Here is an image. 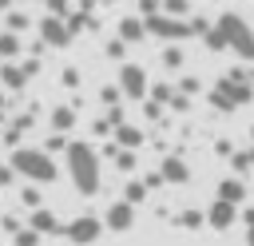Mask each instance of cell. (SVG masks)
<instances>
[{"instance_id":"21","label":"cell","mask_w":254,"mask_h":246,"mask_svg":"<svg viewBox=\"0 0 254 246\" xmlns=\"http://www.w3.org/2000/svg\"><path fill=\"white\" fill-rule=\"evenodd\" d=\"M159 60H163V67H171V71H179V67H183V60H187V56H183V48H179V44H167V48H163V56H159Z\"/></svg>"},{"instance_id":"6","label":"cell","mask_w":254,"mask_h":246,"mask_svg":"<svg viewBox=\"0 0 254 246\" xmlns=\"http://www.w3.org/2000/svg\"><path fill=\"white\" fill-rule=\"evenodd\" d=\"M103 230H107V226H103V218H95V214H75V218L64 226V238H67V242H75V246H91Z\"/></svg>"},{"instance_id":"13","label":"cell","mask_w":254,"mask_h":246,"mask_svg":"<svg viewBox=\"0 0 254 246\" xmlns=\"http://www.w3.org/2000/svg\"><path fill=\"white\" fill-rule=\"evenodd\" d=\"M28 226H32V230H36L40 238H44V234H64V222H60V218H56V214H52L48 206H44V210H32Z\"/></svg>"},{"instance_id":"45","label":"cell","mask_w":254,"mask_h":246,"mask_svg":"<svg viewBox=\"0 0 254 246\" xmlns=\"http://www.w3.org/2000/svg\"><path fill=\"white\" fill-rule=\"evenodd\" d=\"M250 139H254V127H250Z\"/></svg>"},{"instance_id":"17","label":"cell","mask_w":254,"mask_h":246,"mask_svg":"<svg viewBox=\"0 0 254 246\" xmlns=\"http://www.w3.org/2000/svg\"><path fill=\"white\" fill-rule=\"evenodd\" d=\"M234 218H238V210H234L230 202H218V198H214V206L206 210V226H214V230H226Z\"/></svg>"},{"instance_id":"29","label":"cell","mask_w":254,"mask_h":246,"mask_svg":"<svg viewBox=\"0 0 254 246\" xmlns=\"http://www.w3.org/2000/svg\"><path fill=\"white\" fill-rule=\"evenodd\" d=\"M91 131H95V139H107V135H115V123H111L107 115H99V119L91 123Z\"/></svg>"},{"instance_id":"46","label":"cell","mask_w":254,"mask_h":246,"mask_svg":"<svg viewBox=\"0 0 254 246\" xmlns=\"http://www.w3.org/2000/svg\"><path fill=\"white\" fill-rule=\"evenodd\" d=\"M0 135H4V127H0Z\"/></svg>"},{"instance_id":"44","label":"cell","mask_w":254,"mask_h":246,"mask_svg":"<svg viewBox=\"0 0 254 246\" xmlns=\"http://www.w3.org/2000/svg\"><path fill=\"white\" fill-rule=\"evenodd\" d=\"M0 111H4V91H0Z\"/></svg>"},{"instance_id":"36","label":"cell","mask_w":254,"mask_h":246,"mask_svg":"<svg viewBox=\"0 0 254 246\" xmlns=\"http://www.w3.org/2000/svg\"><path fill=\"white\" fill-rule=\"evenodd\" d=\"M123 52H127V44H123V40H107V56H111V60H119Z\"/></svg>"},{"instance_id":"16","label":"cell","mask_w":254,"mask_h":246,"mask_svg":"<svg viewBox=\"0 0 254 246\" xmlns=\"http://www.w3.org/2000/svg\"><path fill=\"white\" fill-rule=\"evenodd\" d=\"M246 198V183L238 179V175H230V179H222L218 183V202H230V206H238Z\"/></svg>"},{"instance_id":"30","label":"cell","mask_w":254,"mask_h":246,"mask_svg":"<svg viewBox=\"0 0 254 246\" xmlns=\"http://www.w3.org/2000/svg\"><path fill=\"white\" fill-rule=\"evenodd\" d=\"M20 198H24V206L44 210V198H40V190H36V186H24V190H20Z\"/></svg>"},{"instance_id":"23","label":"cell","mask_w":254,"mask_h":246,"mask_svg":"<svg viewBox=\"0 0 254 246\" xmlns=\"http://www.w3.org/2000/svg\"><path fill=\"white\" fill-rule=\"evenodd\" d=\"M119 99H123L119 83H107V87H99V103H103L107 111H115V107H119Z\"/></svg>"},{"instance_id":"1","label":"cell","mask_w":254,"mask_h":246,"mask_svg":"<svg viewBox=\"0 0 254 246\" xmlns=\"http://www.w3.org/2000/svg\"><path fill=\"white\" fill-rule=\"evenodd\" d=\"M64 167H67L71 186H75L83 198H95V194L103 190V186H99V151H95V143L71 139V147L64 151Z\"/></svg>"},{"instance_id":"35","label":"cell","mask_w":254,"mask_h":246,"mask_svg":"<svg viewBox=\"0 0 254 246\" xmlns=\"http://www.w3.org/2000/svg\"><path fill=\"white\" fill-rule=\"evenodd\" d=\"M60 83H64V87H79V71H75V67H64Z\"/></svg>"},{"instance_id":"40","label":"cell","mask_w":254,"mask_h":246,"mask_svg":"<svg viewBox=\"0 0 254 246\" xmlns=\"http://www.w3.org/2000/svg\"><path fill=\"white\" fill-rule=\"evenodd\" d=\"M187 107H190V99L179 91V95H175V103H171V111H187Z\"/></svg>"},{"instance_id":"27","label":"cell","mask_w":254,"mask_h":246,"mask_svg":"<svg viewBox=\"0 0 254 246\" xmlns=\"http://www.w3.org/2000/svg\"><path fill=\"white\" fill-rule=\"evenodd\" d=\"M226 79H234V83H250V87H254V67H246V63H242V67H230Z\"/></svg>"},{"instance_id":"24","label":"cell","mask_w":254,"mask_h":246,"mask_svg":"<svg viewBox=\"0 0 254 246\" xmlns=\"http://www.w3.org/2000/svg\"><path fill=\"white\" fill-rule=\"evenodd\" d=\"M175 222H179V226H187V230H198V226L206 222V214H202V210H183Z\"/></svg>"},{"instance_id":"34","label":"cell","mask_w":254,"mask_h":246,"mask_svg":"<svg viewBox=\"0 0 254 246\" xmlns=\"http://www.w3.org/2000/svg\"><path fill=\"white\" fill-rule=\"evenodd\" d=\"M16 179H20V175L12 171V163H0V186H12Z\"/></svg>"},{"instance_id":"43","label":"cell","mask_w":254,"mask_h":246,"mask_svg":"<svg viewBox=\"0 0 254 246\" xmlns=\"http://www.w3.org/2000/svg\"><path fill=\"white\" fill-rule=\"evenodd\" d=\"M246 246H254V226H250V230H246Z\"/></svg>"},{"instance_id":"39","label":"cell","mask_w":254,"mask_h":246,"mask_svg":"<svg viewBox=\"0 0 254 246\" xmlns=\"http://www.w3.org/2000/svg\"><path fill=\"white\" fill-rule=\"evenodd\" d=\"M143 183H147V190H155V186H167V183H163V175H159V171H151V175H147V179H143Z\"/></svg>"},{"instance_id":"7","label":"cell","mask_w":254,"mask_h":246,"mask_svg":"<svg viewBox=\"0 0 254 246\" xmlns=\"http://www.w3.org/2000/svg\"><path fill=\"white\" fill-rule=\"evenodd\" d=\"M119 91L127 99H147L151 95V83H147V71L139 63H123L119 67Z\"/></svg>"},{"instance_id":"18","label":"cell","mask_w":254,"mask_h":246,"mask_svg":"<svg viewBox=\"0 0 254 246\" xmlns=\"http://www.w3.org/2000/svg\"><path fill=\"white\" fill-rule=\"evenodd\" d=\"M20 52H24V44H20V36L4 28V32H0V63H12V60H16Z\"/></svg>"},{"instance_id":"33","label":"cell","mask_w":254,"mask_h":246,"mask_svg":"<svg viewBox=\"0 0 254 246\" xmlns=\"http://www.w3.org/2000/svg\"><path fill=\"white\" fill-rule=\"evenodd\" d=\"M0 226H4V230H8V234H12V238H16V234H20V230H24V222H20V218H16V214H4V218H0Z\"/></svg>"},{"instance_id":"37","label":"cell","mask_w":254,"mask_h":246,"mask_svg":"<svg viewBox=\"0 0 254 246\" xmlns=\"http://www.w3.org/2000/svg\"><path fill=\"white\" fill-rule=\"evenodd\" d=\"M143 115H147V119H163V107H159L155 99H147V103H143Z\"/></svg>"},{"instance_id":"32","label":"cell","mask_w":254,"mask_h":246,"mask_svg":"<svg viewBox=\"0 0 254 246\" xmlns=\"http://www.w3.org/2000/svg\"><path fill=\"white\" fill-rule=\"evenodd\" d=\"M115 167H119L123 175H131V171H135V151H119V155H115Z\"/></svg>"},{"instance_id":"2","label":"cell","mask_w":254,"mask_h":246,"mask_svg":"<svg viewBox=\"0 0 254 246\" xmlns=\"http://www.w3.org/2000/svg\"><path fill=\"white\" fill-rule=\"evenodd\" d=\"M8 163L20 179H32V183H56L60 179V167L44 147H20V151L8 155Z\"/></svg>"},{"instance_id":"20","label":"cell","mask_w":254,"mask_h":246,"mask_svg":"<svg viewBox=\"0 0 254 246\" xmlns=\"http://www.w3.org/2000/svg\"><path fill=\"white\" fill-rule=\"evenodd\" d=\"M175 95H179V87H175V83H155V87H151V99H155L159 107H171V103H175Z\"/></svg>"},{"instance_id":"11","label":"cell","mask_w":254,"mask_h":246,"mask_svg":"<svg viewBox=\"0 0 254 246\" xmlns=\"http://www.w3.org/2000/svg\"><path fill=\"white\" fill-rule=\"evenodd\" d=\"M143 127H135V123H123V127H115V135H111V143L119 147V151H139L143 147Z\"/></svg>"},{"instance_id":"4","label":"cell","mask_w":254,"mask_h":246,"mask_svg":"<svg viewBox=\"0 0 254 246\" xmlns=\"http://www.w3.org/2000/svg\"><path fill=\"white\" fill-rule=\"evenodd\" d=\"M206 99H210V107H218V111H238V107H246L250 99H254V87L250 83H234V79H218L214 83V91H206Z\"/></svg>"},{"instance_id":"41","label":"cell","mask_w":254,"mask_h":246,"mask_svg":"<svg viewBox=\"0 0 254 246\" xmlns=\"http://www.w3.org/2000/svg\"><path fill=\"white\" fill-rule=\"evenodd\" d=\"M24 71H28V79H32V75L40 71V60H24Z\"/></svg>"},{"instance_id":"8","label":"cell","mask_w":254,"mask_h":246,"mask_svg":"<svg viewBox=\"0 0 254 246\" xmlns=\"http://www.w3.org/2000/svg\"><path fill=\"white\" fill-rule=\"evenodd\" d=\"M71 40H75V32H71L67 20H56V16H44L40 20V44L44 48H67Z\"/></svg>"},{"instance_id":"38","label":"cell","mask_w":254,"mask_h":246,"mask_svg":"<svg viewBox=\"0 0 254 246\" xmlns=\"http://www.w3.org/2000/svg\"><path fill=\"white\" fill-rule=\"evenodd\" d=\"M214 151H218L222 159H234V143H230V139H218V143H214Z\"/></svg>"},{"instance_id":"10","label":"cell","mask_w":254,"mask_h":246,"mask_svg":"<svg viewBox=\"0 0 254 246\" xmlns=\"http://www.w3.org/2000/svg\"><path fill=\"white\" fill-rule=\"evenodd\" d=\"M131 222H135V206L131 202H111L107 210H103V226L107 230H115V234H123V230H131Z\"/></svg>"},{"instance_id":"31","label":"cell","mask_w":254,"mask_h":246,"mask_svg":"<svg viewBox=\"0 0 254 246\" xmlns=\"http://www.w3.org/2000/svg\"><path fill=\"white\" fill-rule=\"evenodd\" d=\"M12 246H40V234H36L32 226H24V230L12 238Z\"/></svg>"},{"instance_id":"14","label":"cell","mask_w":254,"mask_h":246,"mask_svg":"<svg viewBox=\"0 0 254 246\" xmlns=\"http://www.w3.org/2000/svg\"><path fill=\"white\" fill-rule=\"evenodd\" d=\"M48 127H52V135H67V131L75 127V107H67V103L52 107V115H48Z\"/></svg>"},{"instance_id":"22","label":"cell","mask_w":254,"mask_h":246,"mask_svg":"<svg viewBox=\"0 0 254 246\" xmlns=\"http://www.w3.org/2000/svg\"><path fill=\"white\" fill-rule=\"evenodd\" d=\"M234 171H238V179L246 175V171H254V147H242V151H234Z\"/></svg>"},{"instance_id":"28","label":"cell","mask_w":254,"mask_h":246,"mask_svg":"<svg viewBox=\"0 0 254 246\" xmlns=\"http://www.w3.org/2000/svg\"><path fill=\"white\" fill-rule=\"evenodd\" d=\"M179 91L190 99L194 91H202V79H198V75H183V79H179Z\"/></svg>"},{"instance_id":"15","label":"cell","mask_w":254,"mask_h":246,"mask_svg":"<svg viewBox=\"0 0 254 246\" xmlns=\"http://www.w3.org/2000/svg\"><path fill=\"white\" fill-rule=\"evenodd\" d=\"M143 36H147V20L143 16H123L119 20V40L123 44H139Z\"/></svg>"},{"instance_id":"5","label":"cell","mask_w":254,"mask_h":246,"mask_svg":"<svg viewBox=\"0 0 254 246\" xmlns=\"http://www.w3.org/2000/svg\"><path fill=\"white\" fill-rule=\"evenodd\" d=\"M147 36L167 40V44H179V40H190V36H194V28H190V20H175V16L159 12V16H151V20H147Z\"/></svg>"},{"instance_id":"9","label":"cell","mask_w":254,"mask_h":246,"mask_svg":"<svg viewBox=\"0 0 254 246\" xmlns=\"http://www.w3.org/2000/svg\"><path fill=\"white\" fill-rule=\"evenodd\" d=\"M159 175H163L167 186H183V183L190 179V167H187L183 155H163V159H159Z\"/></svg>"},{"instance_id":"19","label":"cell","mask_w":254,"mask_h":246,"mask_svg":"<svg viewBox=\"0 0 254 246\" xmlns=\"http://www.w3.org/2000/svg\"><path fill=\"white\" fill-rule=\"evenodd\" d=\"M143 198H147V183H143V179H127V186H123V202L139 206Z\"/></svg>"},{"instance_id":"26","label":"cell","mask_w":254,"mask_h":246,"mask_svg":"<svg viewBox=\"0 0 254 246\" xmlns=\"http://www.w3.org/2000/svg\"><path fill=\"white\" fill-rule=\"evenodd\" d=\"M202 44H206V48H210V52H230V48H226V36H222V32H218V28H210V32H206V36H202Z\"/></svg>"},{"instance_id":"25","label":"cell","mask_w":254,"mask_h":246,"mask_svg":"<svg viewBox=\"0 0 254 246\" xmlns=\"http://www.w3.org/2000/svg\"><path fill=\"white\" fill-rule=\"evenodd\" d=\"M28 24H32V20H28V16L20 12V8H8V32H16V36H20V32H24Z\"/></svg>"},{"instance_id":"3","label":"cell","mask_w":254,"mask_h":246,"mask_svg":"<svg viewBox=\"0 0 254 246\" xmlns=\"http://www.w3.org/2000/svg\"><path fill=\"white\" fill-rule=\"evenodd\" d=\"M214 28L226 36V48L238 56V60H246V63H254V28L238 16V12H222L218 20H214Z\"/></svg>"},{"instance_id":"12","label":"cell","mask_w":254,"mask_h":246,"mask_svg":"<svg viewBox=\"0 0 254 246\" xmlns=\"http://www.w3.org/2000/svg\"><path fill=\"white\" fill-rule=\"evenodd\" d=\"M0 87H4V91H24V87H28L24 63H0Z\"/></svg>"},{"instance_id":"42","label":"cell","mask_w":254,"mask_h":246,"mask_svg":"<svg viewBox=\"0 0 254 246\" xmlns=\"http://www.w3.org/2000/svg\"><path fill=\"white\" fill-rule=\"evenodd\" d=\"M242 222H246V230L254 226V206H246V210H242Z\"/></svg>"}]
</instances>
